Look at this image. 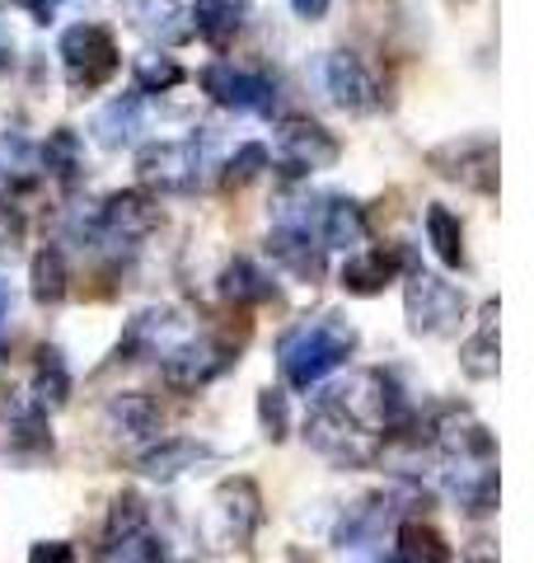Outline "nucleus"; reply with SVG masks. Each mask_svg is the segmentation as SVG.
Returning <instances> with one entry per match:
<instances>
[{
	"mask_svg": "<svg viewBox=\"0 0 534 563\" xmlns=\"http://www.w3.org/2000/svg\"><path fill=\"white\" fill-rule=\"evenodd\" d=\"M24 5H29V14H33L38 24H52V20H57V10L66 5V0H24Z\"/></svg>",
	"mask_w": 534,
	"mask_h": 563,
	"instance_id": "79ce46f5",
	"label": "nucleus"
},
{
	"mask_svg": "<svg viewBox=\"0 0 534 563\" xmlns=\"http://www.w3.org/2000/svg\"><path fill=\"white\" fill-rule=\"evenodd\" d=\"M319 240H324V250H356V244H366L361 202H352V198L319 202Z\"/></svg>",
	"mask_w": 534,
	"mask_h": 563,
	"instance_id": "4be33fe9",
	"label": "nucleus"
},
{
	"mask_svg": "<svg viewBox=\"0 0 534 563\" xmlns=\"http://www.w3.org/2000/svg\"><path fill=\"white\" fill-rule=\"evenodd\" d=\"M207 151L198 141H151L136 151V179L165 192H188L202 184Z\"/></svg>",
	"mask_w": 534,
	"mask_h": 563,
	"instance_id": "0eeeda50",
	"label": "nucleus"
},
{
	"mask_svg": "<svg viewBox=\"0 0 534 563\" xmlns=\"http://www.w3.org/2000/svg\"><path fill=\"white\" fill-rule=\"evenodd\" d=\"M5 428H10V446H47L52 442L47 437V413L33 399H14L10 404Z\"/></svg>",
	"mask_w": 534,
	"mask_h": 563,
	"instance_id": "72a5a7b5",
	"label": "nucleus"
},
{
	"mask_svg": "<svg viewBox=\"0 0 534 563\" xmlns=\"http://www.w3.org/2000/svg\"><path fill=\"white\" fill-rule=\"evenodd\" d=\"M403 314L418 339H445L465 320V291L436 273H413L403 287Z\"/></svg>",
	"mask_w": 534,
	"mask_h": 563,
	"instance_id": "39448f33",
	"label": "nucleus"
},
{
	"mask_svg": "<svg viewBox=\"0 0 534 563\" xmlns=\"http://www.w3.org/2000/svg\"><path fill=\"white\" fill-rule=\"evenodd\" d=\"M399 563H450V544L436 526L403 521L399 526Z\"/></svg>",
	"mask_w": 534,
	"mask_h": 563,
	"instance_id": "7c9ffc66",
	"label": "nucleus"
},
{
	"mask_svg": "<svg viewBox=\"0 0 534 563\" xmlns=\"http://www.w3.org/2000/svg\"><path fill=\"white\" fill-rule=\"evenodd\" d=\"M146 521H151V512H146V503L136 498V493H122V498H113V512H109V540H122V536H136V531H146Z\"/></svg>",
	"mask_w": 534,
	"mask_h": 563,
	"instance_id": "e433bc0d",
	"label": "nucleus"
},
{
	"mask_svg": "<svg viewBox=\"0 0 534 563\" xmlns=\"http://www.w3.org/2000/svg\"><path fill=\"white\" fill-rule=\"evenodd\" d=\"M352 352H356V329L337 310H324V314H314V320L281 333L277 362H281V376H287L296 390H310V385H319L329 372H337Z\"/></svg>",
	"mask_w": 534,
	"mask_h": 563,
	"instance_id": "f257e3e1",
	"label": "nucleus"
},
{
	"mask_svg": "<svg viewBox=\"0 0 534 563\" xmlns=\"http://www.w3.org/2000/svg\"><path fill=\"white\" fill-rule=\"evenodd\" d=\"M441 179H450L469 192H497V169H502V155H497V141L492 136H465V141H445L426 155Z\"/></svg>",
	"mask_w": 534,
	"mask_h": 563,
	"instance_id": "423d86ee",
	"label": "nucleus"
},
{
	"mask_svg": "<svg viewBox=\"0 0 534 563\" xmlns=\"http://www.w3.org/2000/svg\"><path fill=\"white\" fill-rule=\"evenodd\" d=\"M141 128H146V109H141V99H136V95L113 99L109 109H99V113H94V141H99L103 151L132 146Z\"/></svg>",
	"mask_w": 534,
	"mask_h": 563,
	"instance_id": "5701e85b",
	"label": "nucleus"
},
{
	"mask_svg": "<svg viewBox=\"0 0 534 563\" xmlns=\"http://www.w3.org/2000/svg\"><path fill=\"white\" fill-rule=\"evenodd\" d=\"M426 240H432V250L445 268H465V225H459L450 207L441 202L426 207Z\"/></svg>",
	"mask_w": 534,
	"mask_h": 563,
	"instance_id": "c85d7f7f",
	"label": "nucleus"
},
{
	"mask_svg": "<svg viewBox=\"0 0 534 563\" xmlns=\"http://www.w3.org/2000/svg\"><path fill=\"white\" fill-rule=\"evenodd\" d=\"M29 282H33V301L38 306H57V301H66V291H70V273H66V254L62 250H38L33 254V273H29Z\"/></svg>",
	"mask_w": 534,
	"mask_h": 563,
	"instance_id": "c756f323",
	"label": "nucleus"
},
{
	"mask_svg": "<svg viewBox=\"0 0 534 563\" xmlns=\"http://www.w3.org/2000/svg\"><path fill=\"white\" fill-rule=\"evenodd\" d=\"M29 563H76V554H70L66 540H38L29 550Z\"/></svg>",
	"mask_w": 534,
	"mask_h": 563,
	"instance_id": "ea45409f",
	"label": "nucleus"
},
{
	"mask_svg": "<svg viewBox=\"0 0 534 563\" xmlns=\"http://www.w3.org/2000/svg\"><path fill=\"white\" fill-rule=\"evenodd\" d=\"M66 399H70V372H66L62 347H43L38 366H33V404H38L43 413H52V409H62Z\"/></svg>",
	"mask_w": 534,
	"mask_h": 563,
	"instance_id": "bb28decb",
	"label": "nucleus"
},
{
	"mask_svg": "<svg viewBox=\"0 0 534 563\" xmlns=\"http://www.w3.org/2000/svg\"><path fill=\"white\" fill-rule=\"evenodd\" d=\"M291 10L300 14V20L314 24V20H324V14L333 10V0H291Z\"/></svg>",
	"mask_w": 534,
	"mask_h": 563,
	"instance_id": "a19ab883",
	"label": "nucleus"
},
{
	"mask_svg": "<svg viewBox=\"0 0 534 563\" xmlns=\"http://www.w3.org/2000/svg\"><path fill=\"white\" fill-rule=\"evenodd\" d=\"M99 221H103V235L109 240H122V244H136L159 231V221H165V211H159V198H151V192H118V198H109L99 207Z\"/></svg>",
	"mask_w": 534,
	"mask_h": 563,
	"instance_id": "ddd939ff",
	"label": "nucleus"
},
{
	"mask_svg": "<svg viewBox=\"0 0 534 563\" xmlns=\"http://www.w3.org/2000/svg\"><path fill=\"white\" fill-rule=\"evenodd\" d=\"M432 442L450 461H492V432L469 409H445L432 422Z\"/></svg>",
	"mask_w": 534,
	"mask_h": 563,
	"instance_id": "2eb2a0df",
	"label": "nucleus"
},
{
	"mask_svg": "<svg viewBox=\"0 0 534 563\" xmlns=\"http://www.w3.org/2000/svg\"><path fill=\"white\" fill-rule=\"evenodd\" d=\"M258 422H263V437H267V442H287V432H291L287 395H281V390H263V395H258Z\"/></svg>",
	"mask_w": 534,
	"mask_h": 563,
	"instance_id": "4c0bfd02",
	"label": "nucleus"
},
{
	"mask_svg": "<svg viewBox=\"0 0 534 563\" xmlns=\"http://www.w3.org/2000/svg\"><path fill=\"white\" fill-rule=\"evenodd\" d=\"M188 333V320L178 314L174 306H146L136 310L127 329H122V343H118V357L127 362H141V357H165L169 347L183 343Z\"/></svg>",
	"mask_w": 534,
	"mask_h": 563,
	"instance_id": "9d476101",
	"label": "nucleus"
},
{
	"mask_svg": "<svg viewBox=\"0 0 534 563\" xmlns=\"http://www.w3.org/2000/svg\"><path fill=\"white\" fill-rule=\"evenodd\" d=\"M0 5H5V0H0Z\"/></svg>",
	"mask_w": 534,
	"mask_h": 563,
	"instance_id": "de8ad7c7",
	"label": "nucleus"
},
{
	"mask_svg": "<svg viewBox=\"0 0 534 563\" xmlns=\"http://www.w3.org/2000/svg\"><path fill=\"white\" fill-rule=\"evenodd\" d=\"M5 385H10V357L0 352V390H5Z\"/></svg>",
	"mask_w": 534,
	"mask_h": 563,
	"instance_id": "a18cd8bd",
	"label": "nucleus"
},
{
	"mask_svg": "<svg viewBox=\"0 0 534 563\" xmlns=\"http://www.w3.org/2000/svg\"><path fill=\"white\" fill-rule=\"evenodd\" d=\"M62 66H66V85L76 95H89V90H103L113 76H118V43L113 33L103 24H76L62 33Z\"/></svg>",
	"mask_w": 534,
	"mask_h": 563,
	"instance_id": "20e7f679",
	"label": "nucleus"
},
{
	"mask_svg": "<svg viewBox=\"0 0 534 563\" xmlns=\"http://www.w3.org/2000/svg\"><path fill=\"white\" fill-rule=\"evenodd\" d=\"M221 296H225V301H235V306H267L277 296V282L267 277L258 263L230 258L225 273H221Z\"/></svg>",
	"mask_w": 534,
	"mask_h": 563,
	"instance_id": "b1692460",
	"label": "nucleus"
},
{
	"mask_svg": "<svg viewBox=\"0 0 534 563\" xmlns=\"http://www.w3.org/2000/svg\"><path fill=\"white\" fill-rule=\"evenodd\" d=\"M230 362H235V357H230L225 343H216V339L188 343L183 339L178 347L165 352V385H169V390H178V395H198L202 385L216 380Z\"/></svg>",
	"mask_w": 534,
	"mask_h": 563,
	"instance_id": "9b49d317",
	"label": "nucleus"
},
{
	"mask_svg": "<svg viewBox=\"0 0 534 563\" xmlns=\"http://www.w3.org/2000/svg\"><path fill=\"white\" fill-rule=\"evenodd\" d=\"M202 90L211 103L230 113H272L277 109V85L254 70H240L235 62H211L202 70Z\"/></svg>",
	"mask_w": 534,
	"mask_h": 563,
	"instance_id": "1a4fd4ad",
	"label": "nucleus"
},
{
	"mask_svg": "<svg viewBox=\"0 0 534 563\" xmlns=\"http://www.w3.org/2000/svg\"><path fill=\"white\" fill-rule=\"evenodd\" d=\"M474 563H492V559H474Z\"/></svg>",
	"mask_w": 534,
	"mask_h": 563,
	"instance_id": "49530a36",
	"label": "nucleus"
},
{
	"mask_svg": "<svg viewBox=\"0 0 534 563\" xmlns=\"http://www.w3.org/2000/svg\"><path fill=\"white\" fill-rule=\"evenodd\" d=\"M263 169H267V146H263V141H248V146H240L235 155H230V165H225V188H248Z\"/></svg>",
	"mask_w": 534,
	"mask_h": 563,
	"instance_id": "c9c22d12",
	"label": "nucleus"
},
{
	"mask_svg": "<svg viewBox=\"0 0 534 563\" xmlns=\"http://www.w3.org/2000/svg\"><path fill=\"white\" fill-rule=\"evenodd\" d=\"M132 76H136L141 95H165V90H174V85H183V66H178L174 57H165V52H146V57H136Z\"/></svg>",
	"mask_w": 534,
	"mask_h": 563,
	"instance_id": "473e14b6",
	"label": "nucleus"
},
{
	"mask_svg": "<svg viewBox=\"0 0 534 563\" xmlns=\"http://www.w3.org/2000/svg\"><path fill=\"white\" fill-rule=\"evenodd\" d=\"M267 254L281 273H291L296 282H324V244H314L310 231H296V225H277L272 235H267Z\"/></svg>",
	"mask_w": 534,
	"mask_h": 563,
	"instance_id": "dca6fc26",
	"label": "nucleus"
},
{
	"mask_svg": "<svg viewBox=\"0 0 534 563\" xmlns=\"http://www.w3.org/2000/svg\"><path fill=\"white\" fill-rule=\"evenodd\" d=\"M244 14H248L244 0H198L192 33H202L211 47H225V43H235V33L244 29Z\"/></svg>",
	"mask_w": 534,
	"mask_h": 563,
	"instance_id": "a878e982",
	"label": "nucleus"
},
{
	"mask_svg": "<svg viewBox=\"0 0 534 563\" xmlns=\"http://www.w3.org/2000/svg\"><path fill=\"white\" fill-rule=\"evenodd\" d=\"M305 442L324 455V461H333L337 470H366L380 455L376 432H366L356 418H347L329 395L319 399L305 418Z\"/></svg>",
	"mask_w": 534,
	"mask_h": 563,
	"instance_id": "f03ea898",
	"label": "nucleus"
},
{
	"mask_svg": "<svg viewBox=\"0 0 534 563\" xmlns=\"http://www.w3.org/2000/svg\"><path fill=\"white\" fill-rule=\"evenodd\" d=\"M10 301H14V296H10V282L0 277V320H5V314H10Z\"/></svg>",
	"mask_w": 534,
	"mask_h": 563,
	"instance_id": "c03bdc74",
	"label": "nucleus"
},
{
	"mask_svg": "<svg viewBox=\"0 0 534 563\" xmlns=\"http://www.w3.org/2000/svg\"><path fill=\"white\" fill-rule=\"evenodd\" d=\"M202 461H211V446L207 442H192V437H165L159 446H151L146 455L136 461V470L155 484H169L178 479L183 470H198Z\"/></svg>",
	"mask_w": 534,
	"mask_h": 563,
	"instance_id": "412c9836",
	"label": "nucleus"
},
{
	"mask_svg": "<svg viewBox=\"0 0 534 563\" xmlns=\"http://www.w3.org/2000/svg\"><path fill=\"white\" fill-rule=\"evenodd\" d=\"M445 488L465 517H488L497 507V470L492 461H455L445 470Z\"/></svg>",
	"mask_w": 534,
	"mask_h": 563,
	"instance_id": "a211bd4d",
	"label": "nucleus"
},
{
	"mask_svg": "<svg viewBox=\"0 0 534 563\" xmlns=\"http://www.w3.org/2000/svg\"><path fill=\"white\" fill-rule=\"evenodd\" d=\"M99 563H165V550H159V540H151L146 531H136V536L103 544Z\"/></svg>",
	"mask_w": 534,
	"mask_h": 563,
	"instance_id": "f704fd0d",
	"label": "nucleus"
},
{
	"mask_svg": "<svg viewBox=\"0 0 534 563\" xmlns=\"http://www.w3.org/2000/svg\"><path fill=\"white\" fill-rule=\"evenodd\" d=\"M497 320H502V306L488 301L483 314H478V329L459 343V372L469 380H492L502 372V333H497Z\"/></svg>",
	"mask_w": 534,
	"mask_h": 563,
	"instance_id": "f3484780",
	"label": "nucleus"
},
{
	"mask_svg": "<svg viewBox=\"0 0 534 563\" xmlns=\"http://www.w3.org/2000/svg\"><path fill=\"white\" fill-rule=\"evenodd\" d=\"M109 428L118 437H151L159 432V404L141 390H127L109 404Z\"/></svg>",
	"mask_w": 534,
	"mask_h": 563,
	"instance_id": "cd10ccee",
	"label": "nucleus"
},
{
	"mask_svg": "<svg viewBox=\"0 0 534 563\" xmlns=\"http://www.w3.org/2000/svg\"><path fill=\"white\" fill-rule=\"evenodd\" d=\"M5 66H14V33L0 24V70H5Z\"/></svg>",
	"mask_w": 534,
	"mask_h": 563,
	"instance_id": "37998d69",
	"label": "nucleus"
},
{
	"mask_svg": "<svg viewBox=\"0 0 534 563\" xmlns=\"http://www.w3.org/2000/svg\"><path fill=\"white\" fill-rule=\"evenodd\" d=\"M263 521V493L254 479H225L211 493V512L202 521V536L211 550H244Z\"/></svg>",
	"mask_w": 534,
	"mask_h": 563,
	"instance_id": "7ed1b4c3",
	"label": "nucleus"
},
{
	"mask_svg": "<svg viewBox=\"0 0 534 563\" xmlns=\"http://www.w3.org/2000/svg\"><path fill=\"white\" fill-rule=\"evenodd\" d=\"M403 263H408L403 250H366V254H352L343 263V291L347 296H380L389 282L399 277Z\"/></svg>",
	"mask_w": 534,
	"mask_h": 563,
	"instance_id": "aec40b11",
	"label": "nucleus"
},
{
	"mask_svg": "<svg viewBox=\"0 0 534 563\" xmlns=\"http://www.w3.org/2000/svg\"><path fill=\"white\" fill-rule=\"evenodd\" d=\"M24 240H29V221L24 211L14 207L10 198H0V258H20L24 254Z\"/></svg>",
	"mask_w": 534,
	"mask_h": 563,
	"instance_id": "58836bf2",
	"label": "nucleus"
},
{
	"mask_svg": "<svg viewBox=\"0 0 534 563\" xmlns=\"http://www.w3.org/2000/svg\"><path fill=\"white\" fill-rule=\"evenodd\" d=\"M127 20L159 47H183L192 38V10L183 0H127Z\"/></svg>",
	"mask_w": 534,
	"mask_h": 563,
	"instance_id": "4468645a",
	"label": "nucleus"
},
{
	"mask_svg": "<svg viewBox=\"0 0 534 563\" xmlns=\"http://www.w3.org/2000/svg\"><path fill=\"white\" fill-rule=\"evenodd\" d=\"M324 85L343 113H370V109H380V99H385L376 70L366 66V57H356L347 47L324 62Z\"/></svg>",
	"mask_w": 534,
	"mask_h": 563,
	"instance_id": "f8f14e48",
	"label": "nucleus"
},
{
	"mask_svg": "<svg viewBox=\"0 0 534 563\" xmlns=\"http://www.w3.org/2000/svg\"><path fill=\"white\" fill-rule=\"evenodd\" d=\"M277 161L287 165V174H319L343 161L337 136L314 118H281L277 122Z\"/></svg>",
	"mask_w": 534,
	"mask_h": 563,
	"instance_id": "6e6552de",
	"label": "nucleus"
},
{
	"mask_svg": "<svg viewBox=\"0 0 534 563\" xmlns=\"http://www.w3.org/2000/svg\"><path fill=\"white\" fill-rule=\"evenodd\" d=\"M394 498H385V493H370V498H361L356 507H347V517L337 521V544L343 550H361V544H376L389 526H394Z\"/></svg>",
	"mask_w": 534,
	"mask_h": 563,
	"instance_id": "6ab92c4d",
	"label": "nucleus"
},
{
	"mask_svg": "<svg viewBox=\"0 0 534 563\" xmlns=\"http://www.w3.org/2000/svg\"><path fill=\"white\" fill-rule=\"evenodd\" d=\"M38 151H43V169L52 174V179L76 184L85 174V146H80V136L70 128H57L47 136V146H38Z\"/></svg>",
	"mask_w": 534,
	"mask_h": 563,
	"instance_id": "2f4dec72",
	"label": "nucleus"
},
{
	"mask_svg": "<svg viewBox=\"0 0 534 563\" xmlns=\"http://www.w3.org/2000/svg\"><path fill=\"white\" fill-rule=\"evenodd\" d=\"M43 174V151L38 141L24 136L20 128H5L0 132V179H10L14 188L33 184Z\"/></svg>",
	"mask_w": 534,
	"mask_h": 563,
	"instance_id": "393cba45",
	"label": "nucleus"
}]
</instances>
